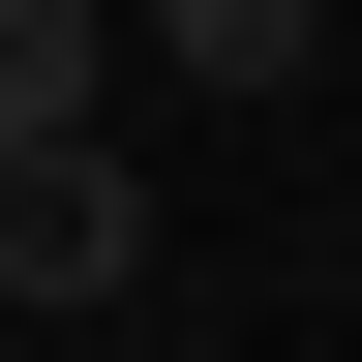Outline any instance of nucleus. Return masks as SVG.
<instances>
[{
  "label": "nucleus",
  "mask_w": 362,
  "mask_h": 362,
  "mask_svg": "<svg viewBox=\"0 0 362 362\" xmlns=\"http://www.w3.org/2000/svg\"><path fill=\"white\" fill-rule=\"evenodd\" d=\"M0 302H30V332H90V302H151V181H121V121H61V151H0Z\"/></svg>",
  "instance_id": "nucleus-1"
},
{
  "label": "nucleus",
  "mask_w": 362,
  "mask_h": 362,
  "mask_svg": "<svg viewBox=\"0 0 362 362\" xmlns=\"http://www.w3.org/2000/svg\"><path fill=\"white\" fill-rule=\"evenodd\" d=\"M61 121H121V0H0V151H61Z\"/></svg>",
  "instance_id": "nucleus-2"
}]
</instances>
